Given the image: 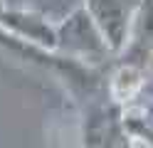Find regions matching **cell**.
Wrapping results in <instances>:
<instances>
[{
	"instance_id": "52a82bcc",
	"label": "cell",
	"mask_w": 153,
	"mask_h": 148,
	"mask_svg": "<svg viewBox=\"0 0 153 148\" xmlns=\"http://www.w3.org/2000/svg\"><path fill=\"white\" fill-rule=\"evenodd\" d=\"M5 10H7V3H5V0H0V15H3Z\"/></svg>"
},
{
	"instance_id": "8992f818",
	"label": "cell",
	"mask_w": 153,
	"mask_h": 148,
	"mask_svg": "<svg viewBox=\"0 0 153 148\" xmlns=\"http://www.w3.org/2000/svg\"><path fill=\"white\" fill-rule=\"evenodd\" d=\"M143 96L153 99V57H151V62L146 67V89H143Z\"/></svg>"
},
{
	"instance_id": "ba28073f",
	"label": "cell",
	"mask_w": 153,
	"mask_h": 148,
	"mask_svg": "<svg viewBox=\"0 0 153 148\" xmlns=\"http://www.w3.org/2000/svg\"><path fill=\"white\" fill-rule=\"evenodd\" d=\"M82 148H91V146H82Z\"/></svg>"
},
{
	"instance_id": "6da1fadb",
	"label": "cell",
	"mask_w": 153,
	"mask_h": 148,
	"mask_svg": "<svg viewBox=\"0 0 153 148\" xmlns=\"http://www.w3.org/2000/svg\"><path fill=\"white\" fill-rule=\"evenodd\" d=\"M54 52L69 59H76V62H84V64H97L111 54V49L104 42L99 27L94 25L89 13L84 7H76L57 25Z\"/></svg>"
},
{
	"instance_id": "5b68a950",
	"label": "cell",
	"mask_w": 153,
	"mask_h": 148,
	"mask_svg": "<svg viewBox=\"0 0 153 148\" xmlns=\"http://www.w3.org/2000/svg\"><path fill=\"white\" fill-rule=\"evenodd\" d=\"M146 89V69L131 62H119V67L111 72L109 82H106V91L109 99L119 106H126L131 101H136L138 96H143Z\"/></svg>"
},
{
	"instance_id": "3957f363",
	"label": "cell",
	"mask_w": 153,
	"mask_h": 148,
	"mask_svg": "<svg viewBox=\"0 0 153 148\" xmlns=\"http://www.w3.org/2000/svg\"><path fill=\"white\" fill-rule=\"evenodd\" d=\"M126 138L121 123V106L111 99L106 104L91 101L84 114V146L91 148H119Z\"/></svg>"
},
{
	"instance_id": "7a4b0ae2",
	"label": "cell",
	"mask_w": 153,
	"mask_h": 148,
	"mask_svg": "<svg viewBox=\"0 0 153 148\" xmlns=\"http://www.w3.org/2000/svg\"><path fill=\"white\" fill-rule=\"evenodd\" d=\"M82 7L99 27L111 54H121L123 47L128 45L131 27L141 7V0H84Z\"/></svg>"
},
{
	"instance_id": "277c9868",
	"label": "cell",
	"mask_w": 153,
	"mask_h": 148,
	"mask_svg": "<svg viewBox=\"0 0 153 148\" xmlns=\"http://www.w3.org/2000/svg\"><path fill=\"white\" fill-rule=\"evenodd\" d=\"M0 27L13 37L22 39L27 45L42 47V49H54L57 47V25L50 22L45 15L32 13V10H20V7H7L0 15Z\"/></svg>"
}]
</instances>
